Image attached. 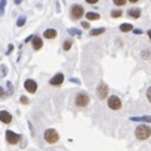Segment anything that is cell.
Returning a JSON list of instances; mask_svg holds the SVG:
<instances>
[{
    "mask_svg": "<svg viewBox=\"0 0 151 151\" xmlns=\"http://www.w3.org/2000/svg\"><path fill=\"white\" fill-rule=\"evenodd\" d=\"M74 103H76V106L77 107H81V108L86 107V106H88V103H89V96L86 92L79 91L74 97Z\"/></svg>",
    "mask_w": 151,
    "mask_h": 151,
    "instance_id": "1",
    "label": "cell"
},
{
    "mask_svg": "<svg viewBox=\"0 0 151 151\" xmlns=\"http://www.w3.org/2000/svg\"><path fill=\"white\" fill-rule=\"evenodd\" d=\"M135 135H136V137H137L139 140H146V139L150 137L151 129L149 126H146V125H140V126L136 127Z\"/></svg>",
    "mask_w": 151,
    "mask_h": 151,
    "instance_id": "2",
    "label": "cell"
},
{
    "mask_svg": "<svg viewBox=\"0 0 151 151\" xmlns=\"http://www.w3.org/2000/svg\"><path fill=\"white\" fill-rule=\"evenodd\" d=\"M44 140L48 144H55L59 140V135L54 129H48L44 132Z\"/></svg>",
    "mask_w": 151,
    "mask_h": 151,
    "instance_id": "3",
    "label": "cell"
},
{
    "mask_svg": "<svg viewBox=\"0 0 151 151\" xmlns=\"http://www.w3.org/2000/svg\"><path fill=\"white\" fill-rule=\"evenodd\" d=\"M84 14V8L82 5H79V4H73L72 6H70V17H72L74 20H78V19H81Z\"/></svg>",
    "mask_w": 151,
    "mask_h": 151,
    "instance_id": "4",
    "label": "cell"
},
{
    "mask_svg": "<svg viewBox=\"0 0 151 151\" xmlns=\"http://www.w3.org/2000/svg\"><path fill=\"white\" fill-rule=\"evenodd\" d=\"M107 106L113 111H117L122 107V102L117 96H110L107 98Z\"/></svg>",
    "mask_w": 151,
    "mask_h": 151,
    "instance_id": "5",
    "label": "cell"
},
{
    "mask_svg": "<svg viewBox=\"0 0 151 151\" xmlns=\"http://www.w3.org/2000/svg\"><path fill=\"white\" fill-rule=\"evenodd\" d=\"M5 139H6V141H8V144H10V145H17L19 141H20L22 136L19 135V134H17V132L12 131V130H8V131L5 132Z\"/></svg>",
    "mask_w": 151,
    "mask_h": 151,
    "instance_id": "6",
    "label": "cell"
},
{
    "mask_svg": "<svg viewBox=\"0 0 151 151\" xmlns=\"http://www.w3.org/2000/svg\"><path fill=\"white\" fill-rule=\"evenodd\" d=\"M108 94V86L106 83H100L97 87V96L100 100H105Z\"/></svg>",
    "mask_w": 151,
    "mask_h": 151,
    "instance_id": "7",
    "label": "cell"
},
{
    "mask_svg": "<svg viewBox=\"0 0 151 151\" xmlns=\"http://www.w3.org/2000/svg\"><path fill=\"white\" fill-rule=\"evenodd\" d=\"M24 88L29 93H35L37 88H38V84H37L35 81H33V79H27V81L24 82Z\"/></svg>",
    "mask_w": 151,
    "mask_h": 151,
    "instance_id": "8",
    "label": "cell"
},
{
    "mask_svg": "<svg viewBox=\"0 0 151 151\" xmlns=\"http://www.w3.org/2000/svg\"><path fill=\"white\" fill-rule=\"evenodd\" d=\"M63 81H64L63 73H57L53 76V78L49 79V84H52V86H60L63 83Z\"/></svg>",
    "mask_w": 151,
    "mask_h": 151,
    "instance_id": "9",
    "label": "cell"
},
{
    "mask_svg": "<svg viewBox=\"0 0 151 151\" xmlns=\"http://www.w3.org/2000/svg\"><path fill=\"white\" fill-rule=\"evenodd\" d=\"M0 121H1L3 124L8 125V124H10V122L13 121V116L8 111L3 110V111H0Z\"/></svg>",
    "mask_w": 151,
    "mask_h": 151,
    "instance_id": "10",
    "label": "cell"
},
{
    "mask_svg": "<svg viewBox=\"0 0 151 151\" xmlns=\"http://www.w3.org/2000/svg\"><path fill=\"white\" fill-rule=\"evenodd\" d=\"M32 44H33V48H34L35 50H39L42 47H43V39H42L39 35H33Z\"/></svg>",
    "mask_w": 151,
    "mask_h": 151,
    "instance_id": "11",
    "label": "cell"
},
{
    "mask_svg": "<svg viewBox=\"0 0 151 151\" xmlns=\"http://www.w3.org/2000/svg\"><path fill=\"white\" fill-rule=\"evenodd\" d=\"M127 14H129V17L134 18V19H139L140 15H141V10L139 8H132V9H130V10L127 12Z\"/></svg>",
    "mask_w": 151,
    "mask_h": 151,
    "instance_id": "12",
    "label": "cell"
},
{
    "mask_svg": "<svg viewBox=\"0 0 151 151\" xmlns=\"http://www.w3.org/2000/svg\"><path fill=\"white\" fill-rule=\"evenodd\" d=\"M43 37L47 38V39H54V38L57 37V30L55 29H47L44 33H43Z\"/></svg>",
    "mask_w": 151,
    "mask_h": 151,
    "instance_id": "13",
    "label": "cell"
},
{
    "mask_svg": "<svg viewBox=\"0 0 151 151\" xmlns=\"http://www.w3.org/2000/svg\"><path fill=\"white\" fill-rule=\"evenodd\" d=\"M86 18L88 20H98V19L101 18V15L98 13H93V12H88L86 14Z\"/></svg>",
    "mask_w": 151,
    "mask_h": 151,
    "instance_id": "14",
    "label": "cell"
},
{
    "mask_svg": "<svg viewBox=\"0 0 151 151\" xmlns=\"http://www.w3.org/2000/svg\"><path fill=\"white\" fill-rule=\"evenodd\" d=\"M132 29H134V27H132L131 24H129V23H124V24L120 25V30L124 32V33H127V32H131Z\"/></svg>",
    "mask_w": 151,
    "mask_h": 151,
    "instance_id": "15",
    "label": "cell"
},
{
    "mask_svg": "<svg viewBox=\"0 0 151 151\" xmlns=\"http://www.w3.org/2000/svg\"><path fill=\"white\" fill-rule=\"evenodd\" d=\"M106 32L105 28H97V29H92L89 32V35L92 37H96V35H100V34H103V33Z\"/></svg>",
    "mask_w": 151,
    "mask_h": 151,
    "instance_id": "16",
    "label": "cell"
},
{
    "mask_svg": "<svg viewBox=\"0 0 151 151\" xmlns=\"http://www.w3.org/2000/svg\"><path fill=\"white\" fill-rule=\"evenodd\" d=\"M131 121H140V122H151V116H142V117H131Z\"/></svg>",
    "mask_w": 151,
    "mask_h": 151,
    "instance_id": "17",
    "label": "cell"
},
{
    "mask_svg": "<svg viewBox=\"0 0 151 151\" xmlns=\"http://www.w3.org/2000/svg\"><path fill=\"white\" fill-rule=\"evenodd\" d=\"M67 32H68V34H70V35H76V37H78V38L82 37V32L78 30V29H76V28H69Z\"/></svg>",
    "mask_w": 151,
    "mask_h": 151,
    "instance_id": "18",
    "label": "cell"
},
{
    "mask_svg": "<svg viewBox=\"0 0 151 151\" xmlns=\"http://www.w3.org/2000/svg\"><path fill=\"white\" fill-rule=\"evenodd\" d=\"M111 17L112 18H121L122 17V10H120V9H115V10L111 12Z\"/></svg>",
    "mask_w": 151,
    "mask_h": 151,
    "instance_id": "19",
    "label": "cell"
},
{
    "mask_svg": "<svg viewBox=\"0 0 151 151\" xmlns=\"http://www.w3.org/2000/svg\"><path fill=\"white\" fill-rule=\"evenodd\" d=\"M70 48H72V40H69V39L64 40V43H63V49H64L65 52H68Z\"/></svg>",
    "mask_w": 151,
    "mask_h": 151,
    "instance_id": "20",
    "label": "cell"
},
{
    "mask_svg": "<svg viewBox=\"0 0 151 151\" xmlns=\"http://www.w3.org/2000/svg\"><path fill=\"white\" fill-rule=\"evenodd\" d=\"M27 23V18L25 17H19L17 20V27H23Z\"/></svg>",
    "mask_w": 151,
    "mask_h": 151,
    "instance_id": "21",
    "label": "cell"
},
{
    "mask_svg": "<svg viewBox=\"0 0 151 151\" xmlns=\"http://www.w3.org/2000/svg\"><path fill=\"white\" fill-rule=\"evenodd\" d=\"M112 1H113V4H115L116 6H124L127 0H112Z\"/></svg>",
    "mask_w": 151,
    "mask_h": 151,
    "instance_id": "22",
    "label": "cell"
},
{
    "mask_svg": "<svg viewBox=\"0 0 151 151\" xmlns=\"http://www.w3.org/2000/svg\"><path fill=\"white\" fill-rule=\"evenodd\" d=\"M20 103H22V105H28V103H29V100H28V97H27V96H22V97H20Z\"/></svg>",
    "mask_w": 151,
    "mask_h": 151,
    "instance_id": "23",
    "label": "cell"
},
{
    "mask_svg": "<svg viewBox=\"0 0 151 151\" xmlns=\"http://www.w3.org/2000/svg\"><path fill=\"white\" fill-rule=\"evenodd\" d=\"M6 0H0V12H3L4 13V8L6 6Z\"/></svg>",
    "mask_w": 151,
    "mask_h": 151,
    "instance_id": "24",
    "label": "cell"
},
{
    "mask_svg": "<svg viewBox=\"0 0 151 151\" xmlns=\"http://www.w3.org/2000/svg\"><path fill=\"white\" fill-rule=\"evenodd\" d=\"M141 55L144 57L145 59H150L151 58V53H149L147 50H145V52H142V53H141Z\"/></svg>",
    "mask_w": 151,
    "mask_h": 151,
    "instance_id": "25",
    "label": "cell"
},
{
    "mask_svg": "<svg viewBox=\"0 0 151 151\" xmlns=\"http://www.w3.org/2000/svg\"><path fill=\"white\" fill-rule=\"evenodd\" d=\"M146 97H147V100L151 102V87H149L147 91H146Z\"/></svg>",
    "mask_w": 151,
    "mask_h": 151,
    "instance_id": "26",
    "label": "cell"
},
{
    "mask_svg": "<svg viewBox=\"0 0 151 151\" xmlns=\"http://www.w3.org/2000/svg\"><path fill=\"white\" fill-rule=\"evenodd\" d=\"M81 25L84 28V29H88V28H89V24H88V22H82L81 23Z\"/></svg>",
    "mask_w": 151,
    "mask_h": 151,
    "instance_id": "27",
    "label": "cell"
},
{
    "mask_svg": "<svg viewBox=\"0 0 151 151\" xmlns=\"http://www.w3.org/2000/svg\"><path fill=\"white\" fill-rule=\"evenodd\" d=\"M13 48H14V45H13V44H9V45H8V50H6V54H9V53H10V52L13 50Z\"/></svg>",
    "mask_w": 151,
    "mask_h": 151,
    "instance_id": "28",
    "label": "cell"
},
{
    "mask_svg": "<svg viewBox=\"0 0 151 151\" xmlns=\"http://www.w3.org/2000/svg\"><path fill=\"white\" fill-rule=\"evenodd\" d=\"M3 96H5V91H4L3 87H0V97H3Z\"/></svg>",
    "mask_w": 151,
    "mask_h": 151,
    "instance_id": "29",
    "label": "cell"
},
{
    "mask_svg": "<svg viewBox=\"0 0 151 151\" xmlns=\"http://www.w3.org/2000/svg\"><path fill=\"white\" fill-rule=\"evenodd\" d=\"M132 30H134L135 34H142V30L141 29H132Z\"/></svg>",
    "mask_w": 151,
    "mask_h": 151,
    "instance_id": "30",
    "label": "cell"
},
{
    "mask_svg": "<svg viewBox=\"0 0 151 151\" xmlns=\"http://www.w3.org/2000/svg\"><path fill=\"white\" fill-rule=\"evenodd\" d=\"M86 3H88V4H96V3H98V0H86Z\"/></svg>",
    "mask_w": 151,
    "mask_h": 151,
    "instance_id": "31",
    "label": "cell"
},
{
    "mask_svg": "<svg viewBox=\"0 0 151 151\" xmlns=\"http://www.w3.org/2000/svg\"><path fill=\"white\" fill-rule=\"evenodd\" d=\"M70 82H74V83H77V84L81 83V82L78 81V79H76V78H70Z\"/></svg>",
    "mask_w": 151,
    "mask_h": 151,
    "instance_id": "32",
    "label": "cell"
},
{
    "mask_svg": "<svg viewBox=\"0 0 151 151\" xmlns=\"http://www.w3.org/2000/svg\"><path fill=\"white\" fill-rule=\"evenodd\" d=\"M55 5H57V13H59V12H60V9H59V3L57 1V3H55Z\"/></svg>",
    "mask_w": 151,
    "mask_h": 151,
    "instance_id": "33",
    "label": "cell"
},
{
    "mask_svg": "<svg viewBox=\"0 0 151 151\" xmlns=\"http://www.w3.org/2000/svg\"><path fill=\"white\" fill-rule=\"evenodd\" d=\"M22 1H23V0H14V3H15L17 5H19V4H20Z\"/></svg>",
    "mask_w": 151,
    "mask_h": 151,
    "instance_id": "34",
    "label": "cell"
},
{
    "mask_svg": "<svg viewBox=\"0 0 151 151\" xmlns=\"http://www.w3.org/2000/svg\"><path fill=\"white\" fill-rule=\"evenodd\" d=\"M32 38H33V35H29V37H28L27 39H25V43H28V42H29V40L32 39Z\"/></svg>",
    "mask_w": 151,
    "mask_h": 151,
    "instance_id": "35",
    "label": "cell"
},
{
    "mask_svg": "<svg viewBox=\"0 0 151 151\" xmlns=\"http://www.w3.org/2000/svg\"><path fill=\"white\" fill-rule=\"evenodd\" d=\"M147 35H149V38H150V40H151V29L147 32Z\"/></svg>",
    "mask_w": 151,
    "mask_h": 151,
    "instance_id": "36",
    "label": "cell"
},
{
    "mask_svg": "<svg viewBox=\"0 0 151 151\" xmlns=\"http://www.w3.org/2000/svg\"><path fill=\"white\" fill-rule=\"evenodd\" d=\"M129 1H131V3H137L139 0H129Z\"/></svg>",
    "mask_w": 151,
    "mask_h": 151,
    "instance_id": "37",
    "label": "cell"
}]
</instances>
